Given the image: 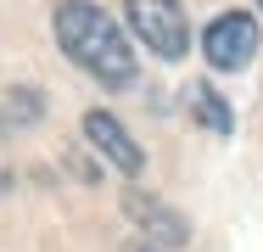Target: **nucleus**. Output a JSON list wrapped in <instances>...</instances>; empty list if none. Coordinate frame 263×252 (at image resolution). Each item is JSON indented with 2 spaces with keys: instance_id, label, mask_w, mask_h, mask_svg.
<instances>
[{
  "instance_id": "obj_1",
  "label": "nucleus",
  "mask_w": 263,
  "mask_h": 252,
  "mask_svg": "<svg viewBox=\"0 0 263 252\" xmlns=\"http://www.w3.org/2000/svg\"><path fill=\"white\" fill-rule=\"evenodd\" d=\"M56 40H62V50L84 73H96L101 84H129L135 79V50H129V40L118 34V23L106 17L101 6H90V0H56Z\"/></svg>"
},
{
  "instance_id": "obj_2",
  "label": "nucleus",
  "mask_w": 263,
  "mask_h": 252,
  "mask_svg": "<svg viewBox=\"0 0 263 252\" xmlns=\"http://www.w3.org/2000/svg\"><path fill=\"white\" fill-rule=\"evenodd\" d=\"M129 6V28L140 34V45L157 50L162 62H179L191 50V23L174 0H123Z\"/></svg>"
},
{
  "instance_id": "obj_3",
  "label": "nucleus",
  "mask_w": 263,
  "mask_h": 252,
  "mask_svg": "<svg viewBox=\"0 0 263 252\" xmlns=\"http://www.w3.org/2000/svg\"><path fill=\"white\" fill-rule=\"evenodd\" d=\"M202 50H208V62L218 73H235V67H247L252 50H258V23H252L247 11H230V17H218L208 34H202Z\"/></svg>"
},
{
  "instance_id": "obj_4",
  "label": "nucleus",
  "mask_w": 263,
  "mask_h": 252,
  "mask_svg": "<svg viewBox=\"0 0 263 252\" xmlns=\"http://www.w3.org/2000/svg\"><path fill=\"white\" fill-rule=\"evenodd\" d=\"M123 213H129V219H135L157 247H179V241L191 236V230H185V219H179L174 207H162L157 196H146V191H135V185L123 191Z\"/></svg>"
},
{
  "instance_id": "obj_5",
  "label": "nucleus",
  "mask_w": 263,
  "mask_h": 252,
  "mask_svg": "<svg viewBox=\"0 0 263 252\" xmlns=\"http://www.w3.org/2000/svg\"><path fill=\"white\" fill-rule=\"evenodd\" d=\"M84 140H96V146H101L106 157L123 168V174H140V163H146V157H140V146L123 135V123H118L112 112H84Z\"/></svg>"
},
{
  "instance_id": "obj_6",
  "label": "nucleus",
  "mask_w": 263,
  "mask_h": 252,
  "mask_svg": "<svg viewBox=\"0 0 263 252\" xmlns=\"http://www.w3.org/2000/svg\"><path fill=\"white\" fill-rule=\"evenodd\" d=\"M185 96H191V112H196L202 129H213V135H230L235 129V112L224 106V96H213V84H191Z\"/></svg>"
},
{
  "instance_id": "obj_7",
  "label": "nucleus",
  "mask_w": 263,
  "mask_h": 252,
  "mask_svg": "<svg viewBox=\"0 0 263 252\" xmlns=\"http://www.w3.org/2000/svg\"><path fill=\"white\" fill-rule=\"evenodd\" d=\"M11 118H17V123L40 118V101H34V90H11Z\"/></svg>"
},
{
  "instance_id": "obj_8",
  "label": "nucleus",
  "mask_w": 263,
  "mask_h": 252,
  "mask_svg": "<svg viewBox=\"0 0 263 252\" xmlns=\"http://www.w3.org/2000/svg\"><path fill=\"white\" fill-rule=\"evenodd\" d=\"M123 252H157V247H123Z\"/></svg>"
},
{
  "instance_id": "obj_9",
  "label": "nucleus",
  "mask_w": 263,
  "mask_h": 252,
  "mask_svg": "<svg viewBox=\"0 0 263 252\" xmlns=\"http://www.w3.org/2000/svg\"><path fill=\"white\" fill-rule=\"evenodd\" d=\"M0 185H6V174H0Z\"/></svg>"
},
{
  "instance_id": "obj_10",
  "label": "nucleus",
  "mask_w": 263,
  "mask_h": 252,
  "mask_svg": "<svg viewBox=\"0 0 263 252\" xmlns=\"http://www.w3.org/2000/svg\"><path fill=\"white\" fill-rule=\"evenodd\" d=\"M258 6H263V0H258Z\"/></svg>"
}]
</instances>
